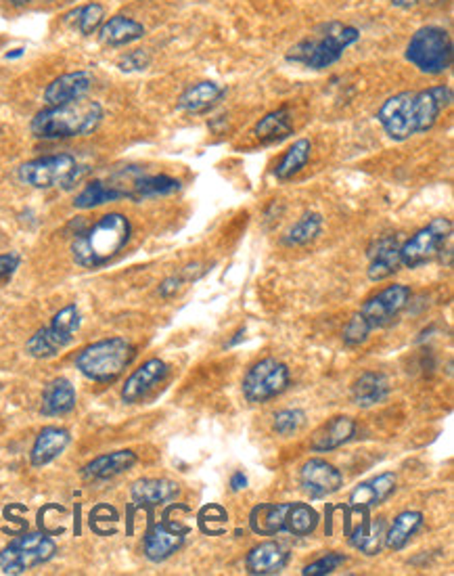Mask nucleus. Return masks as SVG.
<instances>
[{
  "instance_id": "nucleus-31",
  "label": "nucleus",
  "mask_w": 454,
  "mask_h": 576,
  "mask_svg": "<svg viewBox=\"0 0 454 576\" xmlns=\"http://www.w3.org/2000/svg\"><path fill=\"white\" fill-rule=\"evenodd\" d=\"M312 156V143L308 138H300L292 147L285 151V156L281 157V162L276 164L274 176L279 181H292L293 176H298L301 170L306 168V164L310 162Z\"/></svg>"
},
{
  "instance_id": "nucleus-17",
  "label": "nucleus",
  "mask_w": 454,
  "mask_h": 576,
  "mask_svg": "<svg viewBox=\"0 0 454 576\" xmlns=\"http://www.w3.org/2000/svg\"><path fill=\"white\" fill-rule=\"evenodd\" d=\"M287 562H289L287 549L283 547L281 543L266 541V543H260V545H255L252 552L247 553L246 568L249 574L268 576V574H279L285 571Z\"/></svg>"
},
{
  "instance_id": "nucleus-45",
  "label": "nucleus",
  "mask_w": 454,
  "mask_h": 576,
  "mask_svg": "<svg viewBox=\"0 0 454 576\" xmlns=\"http://www.w3.org/2000/svg\"><path fill=\"white\" fill-rule=\"evenodd\" d=\"M390 3L394 6H398V9H412V6L423 3V0H390Z\"/></svg>"
},
{
  "instance_id": "nucleus-46",
  "label": "nucleus",
  "mask_w": 454,
  "mask_h": 576,
  "mask_svg": "<svg viewBox=\"0 0 454 576\" xmlns=\"http://www.w3.org/2000/svg\"><path fill=\"white\" fill-rule=\"evenodd\" d=\"M5 3H9V5H13V6H23V5L32 3V0H5Z\"/></svg>"
},
{
  "instance_id": "nucleus-34",
  "label": "nucleus",
  "mask_w": 454,
  "mask_h": 576,
  "mask_svg": "<svg viewBox=\"0 0 454 576\" xmlns=\"http://www.w3.org/2000/svg\"><path fill=\"white\" fill-rule=\"evenodd\" d=\"M317 526L319 514L310 505H306V503H287L285 528H283V533H289L293 536H308L317 531Z\"/></svg>"
},
{
  "instance_id": "nucleus-26",
  "label": "nucleus",
  "mask_w": 454,
  "mask_h": 576,
  "mask_svg": "<svg viewBox=\"0 0 454 576\" xmlns=\"http://www.w3.org/2000/svg\"><path fill=\"white\" fill-rule=\"evenodd\" d=\"M74 407H76V390L74 386H71L69 380H65V377H57V380L46 383L42 392V402H41L42 415L46 417L65 415Z\"/></svg>"
},
{
  "instance_id": "nucleus-18",
  "label": "nucleus",
  "mask_w": 454,
  "mask_h": 576,
  "mask_svg": "<svg viewBox=\"0 0 454 576\" xmlns=\"http://www.w3.org/2000/svg\"><path fill=\"white\" fill-rule=\"evenodd\" d=\"M357 434V421L352 417H333L331 421L322 423V426L314 432L310 440V449L317 453H329L339 449L346 442H350Z\"/></svg>"
},
{
  "instance_id": "nucleus-2",
  "label": "nucleus",
  "mask_w": 454,
  "mask_h": 576,
  "mask_svg": "<svg viewBox=\"0 0 454 576\" xmlns=\"http://www.w3.org/2000/svg\"><path fill=\"white\" fill-rule=\"evenodd\" d=\"M133 237V224L120 212L98 218L95 224L76 235L71 256L84 269H98L120 254Z\"/></svg>"
},
{
  "instance_id": "nucleus-30",
  "label": "nucleus",
  "mask_w": 454,
  "mask_h": 576,
  "mask_svg": "<svg viewBox=\"0 0 454 576\" xmlns=\"http://www.w3.org/2000/svg\"><path fill=\"white\" fill-rule=\"evenodd\" d=\"M124 197H128L126 189H120V187H116V184H107L103 181H92L80 191V194L76 195L74 208L92 210L97 206H103V203L124 200Z\"/></svg>"
},
{
  "instance_id": "nucleus-9",
  "label": "nucleus",
  "mask_w": 454,
  "mask_h": 576,
  "mask_svg": "<svg viewBox=\"0 0 454 576\" xmlns=\"http://www.w3.org/2000/svg\"><path fill=\"white\" fill-rule=\"evenodd\" d=\"M57 545L51 536L42 533H30L11 541L0 552V571L5 574H23L30 568L46 564L55 558Z\"/></svg>"
},
{
  "instance_id": "nucleus-10",
  "label": "nucleus",
  "mask_w": 454,
  "mask_h": 576,
  "mask_svg": "<svg viewBox=\"0 0 454 576\" xmlns=\"http://www.w3.org/2000/svg\"><path fill=\"white\" fill-rule=\"evenodd\" d=\"M452 240V222L449 218H433L427 227L419 229L409 241L400 246V262L406 269H419L431 260L444 243Z\"/></svg>"
},
{
  "instance_id": "nucleus-4",
  "label": "nucleus",
  "mask_w": 454,
  "mask_h": 576,
  "mask_svg": "<svg viewBox=\"0 0 454 576\" xmlns=\"http://www.w3.org/2000/svg\"><path fill=\"white\" fill-rule=\"evenodd\" d=\"M360 41V30L354 25L333 22L327 25L325 34L312 41H301L287 52V61L300 63L310 70H325L338 63L347 46Z\"/></svg>"
},
{
  "instance_id": "nucleus-6",
  "label": "nucleus",
  "mask_w": 454,
  "mask_h": 576,
  "mask_svg": "<svg viewBox=\"0 0 454 576\" xmlns=\"http://www.w3.org/2000/svg\"><path fill=\"white\" fill-rule=\"evenodd\" d=\"M454 46L449 30L440 25H423L411 36L406 44V61L421 74L440 76L452 68Z\"/></svg>"
},
{
  "instance_id": "nucleus-43",
  "label": "nucleus",
  "mask_w": 454,
  "mask_h": 576,
  "mask_svg": "<svg viewBox=\"0 0 454 576\" xmlns=\"http://www.w3.org/2000/svg\"><path fill=\"white\" fill-rule=\"evenodd\" d=\"M181 286H182L181 277H168V279L160 286V296L162 297H172L176 291L181 289Z\"/></svg>"
},
{
  "instance_id": "nucleus-19",
  "label": "nucleus",
  "mask_w": 454,
  "mask_h": 576,
  "mask_svg": "<svg viewBox=\"0 0 454 576\" xmlns=\"http://www.w3.org/2000/svg\"><path fill=\"white\" fill-rule=\"evenodd\" d=\"M227 97V89L214 80H203L189 86L179 99V109L187 114H206Z\"/></svg>"
},
{
  "instance_id": "nucleus-14",
  "label": "nucleus",
  "mask_w": 454,
  "mask_h": 576,
  "mask_svg": "<svg viewBox=\"0 0 454 576\" xmlns=\"http://www.w3.org/2000/svg\"><path fill=\"white\" fill-rule=\"evenodd\" d=\"M168 375V365L162 359H149L143 363L133 375L128 377L126 383L122 388V401L126 405H134V402L143 401L157 383H162Z\"/></svg>"
},
{
  "instance_id": "nucleus-12",
  "label": "nucleus",
  "mask_w": 454,
  "mask_h": 576,
  "mask_svg": "<svg viewBox=\"0 0 454 576\" xmlns=\"http://www.w3.org/2000/svg\"><path fill=\"white\" fill-rule=\"evenodd\" d=\"M411 297V289L406 286H390L385 288L381 294L373 296L363 308L358 310V316L363 319L368 331L387 327L394 319L403 313V308L406 307Z\"/></svg>"
},
{
  "instance_id": "nucleus-20",
  "label": "nucleus",
  "mask_w": 454,
  "mask_h": 576,
  "mask_svg": "<svg viewBox=\"0 0 454 576\" xmlns=\"http://www.w3.org/2000/svg\"><path fill=\"white\" fill-rule=\"evenodd\" d=\"M400 237H385V240L377 241V246L371 251V264H368V279L371 281H384L394 273H398V269L403 267L400 262Z\"/></svg>"
},
{
  "instance_id": "nucleus-27",
  "label": "nucleus",
  "mask_w": 454,
  "mask_h": 576,
  "mask_svg": "<svg viewBox=\"0 0 454 576\" xmlns=\"http://www.w3.org/2000/svg\"><path fill=\"white\" fill-rule=\"evenodd\" d=\"M387 394H390V382L385 380V375L375 373V371H366L352 386L354 405L363 409L381 405L387 399Z\"/></svg>"
},
{
  "instance_id": "nucleus-24",
  "label": "nucleus",
  "mask_w": 454,
  "mask_h": 576,
  "mask_svg": "<svg viewBox=\"0 0 454 576\" xmlns=\"http://www.w3.org/2000/svg\"><path fill=\"white\" fill-rule=\"evenodd\" d=\"M143 36H144V25L126 15L109 17L107 22H103L101 28H98V38H101V42L107 46H126V44L141 41Z\"/></svg>"
},
{
  "instance_id": "nucleus-40",
  "label": "nucleus",
  "mask_w": 454,
  "mask_h": 576,
  "mask_svg": "<svg viewBox=\"0 0 454 576\" xmlns=\"http://www.w3.org/2000/svg\"><path fill=\"white\" fill-rule=\"evenodd\" d=\"M149 63H151L149 52L138 49V51H130V52H126V55H122L120 61H117V68H120L122 71H126V74H133V71L147 70Z\"/></svg>"
},
{
  "instance_id": "nucleus-16",
  "label": "nucleus",
  "mask_w": 454,
  "mask_h": 576,
  "mask_svg": "<svg viewBox=\"0 0 454 576\" xmlns=\"http://www.w3.org/2000/svg\"><path fill=\"white\" fill-rule=\"evenodd\" d=\"M187 528L176 524H157L144 536V555L151 562H163L176 553L184 543Z\"/></svg>"
},
{
  "instance_id": "nucleus-35",
  "label": "nucleus",
  "mask_w": 454,
  "mask_h": 576,
  "mask_svg": "<svg viewBox=\"0 0 454 576\" xmlns=\"http://www.w3.org/2000/svg\"><path fill=\"white\" fill-rule=\"evenodd\" d=\"M320 231H322V216L317 214V212H308V214L301 216L300 221L287 231L285 237H283V246L287 248L306 246V243L317 240Z\"/></svg>"
},
{
  "instance_id": "nucleus-11",
  "label": "nucleus",
  "mask_w": 454,
  "mask_h": 576,
  "mask_svg": "<svg viewBox=\"0 0 454 576\" xmlns=\"http://www.w3.org/2000/svg\"><path fill=\"white\" fill-rule=\"evenodd\" d=\"M289 382H292V375H289L285 363L264 359L247 371L246 380H243V394L254 405H262V402L285 392Z\"/></svg>"
},
{
  "instance_id": "nucleus-15",
  "label": "nucleus",
  "mask_w": 454,
  "mask_h": 576,
  "mask_svg": "<svg viewBox=\"0 0 454 576\" xmlns=\"http://www.w3.org/2000/svg\"><path fill=\"white\" fill-rule=\"evenodd\" d=\"M92 86V76L88 71L78 70L69 71V74H63L52 80L44 89V101L49 108H55V105H65V103H74L80 101L88 95Z\"/></svg>"
},
{
  "instance_id": "nucleus-33",
  "label": "nucleus",
  "mask_w": 454,
  "mask_h": 576,
  "mask_svg": "<svg viewBox=\"0 0 454 576\" xmlns=\"http://www.w3.org/2000/svg\"><path fill=\"white\" fill-rule=\"evenodd\" d=\"M423 526V514L419 512H403L394 518V524L390 526V531H385V545L394 549V552H400V549L406 547L414 534H417L419 528Z\"/></svg>"
},
{
  "instance_id": "nucleus-21",
  "label": "nucleus",
  "mask_w": 454,
  "mask_h": 576,
  "mask_svg": "<svg viewBox=\"0 0 454 576\" xmlns=\"http://www.w3.org/2000/svg\"><path fill=\"white\" fill-rule=\"evenodd\" d=\"M134 463H136V453L128 451V449L126 451H114V453L101 455L97 457V459H92L88 466H84L82 478L88 482L116 478V476L128 472Z\"/></svg>"
},
{
  "instance_id": "nucleus-42",
  "label": "nucleus",
  "mask_w": 454,
  "mask_h": 576,
  "mask_svg": "<svg viewBox=\"0 0 454 576\" xmlns=\"http://www.w3.org/2000/svg\"><path fill=\"white\" fill-rule=\"evenodd\" d=\"M19 264H22V258H19V254H15V251H9V254H0V283L9 281L11 277L15 275Z\"/></svg>"
},
{
  "instance_id": "nucleus-41",
  "label": "nucleus",
  "mask_w": 454,
  "mask_h": 576,
  "mask_svg": "<svg viewBox=\"0 0 454 576\" xmlns=\"http://www.w3.org/2000/svg\"><path fill=\"white\" fill-rule=\"evenodd\" d=\"M371 335V331H368V327L363 323V319H360L358 315H354L350 323L346 326V331H344V342L347 344V346H360V344L366 342V337Z\"/></svg>"
},
{
  "instance_id": "nucleus-29",
  "label": "nucleus",
  "mask_w": 454,
  "mask_h": 576,
  "mask_svg": "<svg viewBox=\"0 0 454 576\" xmlns=\"http://www.w3.org/2000/svg\"><path fill=\"white\" fill-rule=\"evenodd\" d=\"M293 132V124L292 118H289V111L285 108L271 111L266 114L262 120L255 124L254 128V137L258 138L260 143L264 145H273V143H281Z\"/></svg>"
},
{
  "instance_id": "nucleus-5",
  "label": "nucleus",
  "mask_w": 454,
  "mask_h": 576,
  "mask_svg": "<svg viewBox=\"0 0 454 576\" xmlns=\"http://www.w3.org/2000/svg\"><path fill=\"white\" fill-rule=\"evenodd\" d=\"M136 348L126 337H107L95 342L76 356V367L84 377L98 383H111L134 361Z\"/></svg>"
},
{
  "instance_id": "nucleus-37",
  "label": "nucleus",
  "mask_w": 454,
  "mask_h": 576,
  "mask_svg": "<svg viewBox=\"0 0 454 576\" xmlns=\"http://www.w3.org/2000/svg\"><path fill=\"white\" fill-rule=\"evenodd\" d=\"M68 19L74 22V25L82 36H90V34H95V32L103 25L105 9H103V5L90 3V5L80 6V9H76L74 13H69Z\"/></svg>"
},
{
  "instance_id": "nucleus-1",
  "label": "nucleus",
  "mask_w": 454,
  "mask_h": 576,
  "mask_svg": "<svg viewBox=\"0 0 454 576\" xmlns=\"http://www.w3.org/2000/svg\"><path fill=\"white\" fill-rule=\"evenodd\" d=\"M452 105L449 84L430 86L423 90H404L387 99L377 111V122L392 141H409L425 135L436 126L440 114Z\"/></svg>"
},
{
  "instance_id": "nucleus-3",
  "label": "nucleus",
  "mask_w": 454,
  "mask_h": 576,
  "mask_svg": "<svg viewBox=\"0 0 454 576\" xmlns=\"http://www.w3.org/2000/svg\"><path fill=\"white\" fill-rule=\"evenodd\" d=\"M105 111L101 103L97 101H80L55 105L38 111L32 120L30 128L34 137L46 138V141H59V138H74V137H88L101 126Z\"/></svg>"
},
{
  "instance_id": "nucleus-7",
  "label": "nucleus",
  "mask_w": 454,
  "mask_h": 576,
  "mask_svg": "<svg viewBox=\"0 0 454 576\" xmlns=\"http://www.w3.org/2000/svg\"><path fill=\"white\" fill-rule=\"evenodd\" d=\"M82 326V315L78 310L76 304H69L59 310L52 316L51 323L42 329H38L34 335L30 337L25 344V353L34 359H51L57 356L65 346H69V342L74 340L76 331Z\"/></svg>"
},
{
  "instance_id": "nucleus-39",
  "label": "nucleus",
  "mask_w": 454,
  "mask_h": 576,
  "mask_svg": "<svg viewBox=\"0 0 454 576\" xmlns=\"http://www.w3.org/2000/svg\"><path fill=\"white\" fill-rule=\"evenodd\" d=\"M344 564H346V555L331 552V553L322 555L320 560L312 562V564H308L304 571H301V574L304 576H325V574L335 572L339 566H344Z\"/></svg>"
},
{
  "instance_id": "nucleus-22",
  "label": "nucleus",
  "mask_w": 454,
  "mask_h": 576,
  "mask_svg": "<svg viewBox=\"0 0 454 576\" xmlns=\"http://www.w3.org/2000/svg\"><path fill=\"white\" fill-rule=\"evenodd\" d=\"M69 442H71V436L65 428H57V426L44 428L42 432L36 436L34 447H32V453H30L32 466L42 467L46 466V463L55 461L57 457L69 447Z\"/></svg>"
},
{
  "instance_id": "nucleus-28",
  "label": "nucleus",
  "mask_w": 454,
  "mask_h": 576,
  "mask_svg": "<svg viewBox=\"0 0 454 576\" xmlns=\"http://www.w3.org/2000/svg\"><path fill=\"white\" fill-rule=\"evenodd\" d=\"M285 512L287 503H264V505L254 507L249 515V526L255 534L273 536L276 533H283L285 528Z\"/></svg>"
},
{
  "instance_id": "nucleus-8",
  "label": "nucleus",
  "mask_w": 454,
  "mask_h": 576,
  "mask_svg": "<svg viewBox=\"0 0 454 576\" xmlns=\"http://www.w3.org/2000/svg\"><path fill=\"white\" fill-rule=\"evenodd\" d=\"M19 181L34 189H52V187H71L80 178V165L76 157L69 154L44 156L36 160L25 162L17 170Z\"/></svg>"
},
{
  "instance_id": "nucleus-23",
  "label": "nucleus",
  "mask_w": 454,
  "mask_h": 576,
  "mask_svg": "<svg viewBox=\"0 0 454 576\" xmlns=\"http://www.w3.org/2000/svg\"><path fill=\"white\" fill-rule=\"evenodd\" d=\"M394 491H396V476L394 474L375 476L373 480L363 482V485L354 488V493L350 495V507L366 509L371 505H381V503L390 499Z\"/></svg>"
},
{
  "instance_id": "nucleus-36",
  "label": "nucleus",
  "mask_w": 454,
  "mask_h": 576,
  "mask_svg": "<svg viewBox=\"0 0 454 576\" xmlns=\"http://www.w3.org/2000/svg\"><path fill=\"white\" fill-rule=\"evenodd\" d=\"M384 541H385V522L384 520L373 522V524L363 522V524L357 528V533H352V536H350L352 545L360 549V552H365L366 555L379 553Z\"/></svg>"
},
{
  "instance_id": "nucleus-44",
  "label": "nucleus",
  "mask_w": 454,
  "mask_h": 576,
  "mask_svg": "<svg viewBox=\"0 0 454 576\" xmlns=\"http://www.w3.org/2000/svg\"><path fill=\"white\" fill-rule=\"evenodd\" d=\"M230 488H233L235 493H239V491H243V488H247L246 474H243V472L233 474V478H230Z\"/></svg>"
},
{
  "instance_id": "nucleus-38",
  "label": "nucleus",
  "mask_w": 454,
  "mask_h": 576,
  "mask_svg": "<svg viewBox=\"0 0 454 576\" xmlns=\"http://www.w3.org/2000/svg\"><path fill=\"white\" fill-rule=\"evenodd\" d=\"M306 423V413L300 411V409H285V411H279L274 415L273 428L279 436H293L298 434Z\"/></svg>"
},
{
  "instance_id": "nucleus-32",
  "label": "nucleus",
  "mask_w": 454,
  "mask_h": 576,
  "mask_svg": "<svg viewBox=\"0 0 454 576\" xmlns=\"http://www.w3.org/2000/svg\"><path fill=\"white\" fill-rule=\"evenodd\" d=\"M181 191L179 178L155 175V176H141L133 183V189L128 191L130 200H149V197H163L172 195Z\"/></svg>"
},
{
  "instance_id": "nucleus-13",
  "label": "nucleus",
  "mask_w": 454,
  "mask_h": 576,
  "mask_svg": "<svg viewBox=\"0 0 454 576\" xmlns=\"http://www.w3.org/2000/svg\"><path fill=\"white\" fill-rule=\"evenodd\" d=\"M300 485L312 499H325V496L338 493L344 486V476L325 459H310L301 466Z\"/></svg>"
},
{
  "instance_id": "nucleus-25",
  "label": "nucleus",
  "mask_w": 454,
  "mask_h": 576,
  "mask_svg": "<svg viewBox=\"0 0 454 576\" xmlns=\"http://www.w3.org/2000/svg\"><path fill=\"white\" fill-rule=\"evenodd\" d=\"M179 493V485L166 478H143L136 480L133 488H130L133 501L141 503V505H162V503L176 499Z\"/></svg>"
}]
</instances>
